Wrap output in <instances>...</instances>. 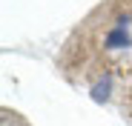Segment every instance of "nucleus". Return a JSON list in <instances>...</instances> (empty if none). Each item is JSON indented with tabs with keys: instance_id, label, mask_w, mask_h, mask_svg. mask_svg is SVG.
I'll list each match as a JSON object with an SVG mask.
<instances>
[{
	"instance_id": "1",
	"label": "nucleus",
	"mask_w": 132,
	"mask_h": 126,
	"mask_svg": "<svg viewBox=\"0 0 132 126\" xmlns=\"http://www.w3.org/2000/svg\"><path fill=\"white\" fill-rule=\"evenodd\" d=\"M132 46V34H129V17H118V23L106 32L103 37V49L118 52V49H129Z\"/></svg>"
},
{
	"instance_id": "2",
	"label": "nucleus",
	"mask_w": 132,
	"mask_h": 126,
	"mask_svg": "<svg viewBox=\"0 0 132 126\" xmlns=\"http://www.w3.org/2000/svg\"><path fill=\"white\" fill-rule=\"evenodd\" d=\"M112 75H103L92 83V89H89V97L98 103V106H103V103H109V97H112Z\"/></svg>"
}]
</instances>
